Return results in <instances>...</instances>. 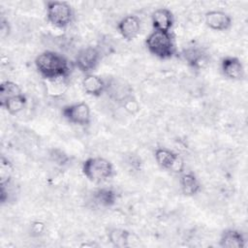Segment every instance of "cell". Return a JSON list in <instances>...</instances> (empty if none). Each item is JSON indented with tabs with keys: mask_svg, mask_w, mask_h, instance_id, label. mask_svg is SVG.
I'll use <instances>...</instances> for the list:
<instances>
[{
	"mask_svg": "<svg viewBox=\"0 0 248 248\" xmlns=\"http://www.w3.org/2000/svg\"><path fill=\"white\" fill-rule=\"evenodd\" d=\"M0 104L1 107L8 111V113L16 115L19 113L21 110H23L27 104V98L23 93H21L19 95L11 97L3 102H0Z\"/></svg>",
	"mask_w": 248,
	"mask_h": 248,
	"instance_id": "19",
	"label": "cell"
},
{
	"mask_svg": "<svg viewBox=\"0 0 248 248\" xmlns=\"http://www.w3.org/2000/svg\"><path fill=\"white\" fill-rule=\"evenodd\" d=\"M140 19L135 15H128L124 16L117 24L119 34L126 41H132L136 39L140 32Z\"/></svg>",
	"mask_w": 248,
	"mask_h": 248,
	"instance_id": "9",
	"label": "cell"
},
{
	"mask_svg": "<svg viewBox=\"0 0 248 248\" xmlns=\"http://www.w3.org/2000/svg\"><path fill=\"white\" fill-rule=\"evenodd\" d=\"M15 168L13 163L5 156L1 157L0 161V183L1 185H8L13 179Z\"/></svg>",
	"mask_w": 248,
	"mask_h": 248,
	"instance_id": "21",
	"label": "cell"
},
{
	"mask_svg": "<svg viewBox=\"0 0 248 248\" xmlns=\"http://www.w3.org/2000/svg\"><path fill=\"white\" fill-rule=\"evenodd\" d=\"M121 106L131 114H136L140 110V105L137 101V99L132 95L127 97L122 103Z\"/></svg>",
	"mask_w": 248,
	"mask_h": 248,
	"instance_id": "23",
	"label": "cell"
},
{
	"mask_svg": "<svg viewBox=\"0 0 248 248\" xmlns=\"http://www.w3.org/2000/svg\"><path fill=\"white\" fill-rule=\"evenodd\" d=\"M51 156L53 157V160L55 162H57L58 164H61V165L66 163L68 160V157L66 155H62V151H60V154L58 155V154H56V151L53 150V154H51Z\"/></svg>",
	"mask_w": 248,
	"mask_h": 248,
	"instance_id": "26",
	"label": "cell"
},
{
	"mask_svg": "<svg viewBox=\"0 0 248 248\" xmlns=\"http://www.w3.org/2000/svg\"><path fill=\"white\" fill-rule=\"evenodd\" d=\"M205 24L212 30L225 31L228 30L232 23V17L229 14L223 11H209L204 15Z\"/></svg>",
	"mask_w": 248,
	"mask_h": 248,
	"instance_id": "11",
	"label": "cell"
},
{
	"mask_svg": "<svg viewBox=\"0 0 248 248\" xmlns=\"http://www.w3.org/2000/svg\"><path fill=\"white\" fill-rule=\"evenodd\" d=\"M31 231L34 234L39 235L41 233H43V232L45 231V225L42 222H34L31 225Z\"/></svg>",
	"mask_w": 248,
	"mask_h": 248,
	"instance_id": "24",
	"label": "cell"
},
{
	"mask_svg": "<svg viewBox=\"0 0 248 248\" xmlns=\"http://www.w3.org/2000/svg\"><path fill=\"white\" fill-rule=\"evenodd\" d=\"M93 200L100 206L110 207L115 204L117 201V194L112 188L102 187L93 192Z\"/></svg>",
	"mask_w": 248,
	"mask_h": 248,
	"instance_id": "17",
	"label": "cell"
},
{
	"mask_svg": "<svg viewBox=\"0 0 248 248\" xmlns=\"http://www.w3.org/2000/svg\"><path fill=\"white\" fill-rule=\"evenodd\" d=\"M107 87H106V92L108 95L110 96V98L114 99L118 103H122L127 97L132 95L131 88L129 85H125L123 81H120L118 79L111 78L106 81Z\"/></svg>",
	"mask_w": 248,
	"mask_h": 248,
	"instance_id": "15",
	"label": "cell"
},
{
	"mask_svg": "<svg viewBox=\"0 0 248 248\" xmlns=\"http://www.w3.org/2000/svg\"><path fill=\"white\" fill-rule=\"evenodd\" d=\"M81 85L86 94L94 97H99L103 93H105L106 87H107V83L105 79L91 73L86 74L83 77L81 80Z\"/></svg>",
	"mask_w": 248,
	"mask_h": 248,
	"instance_id": "13",
	"label": "cell"
},
{
	"mask_svg": "<svg viewBox=\"0 0 248 248\" xmlns=\"http://www.w3.org/2000/svg\"><path fill=\"white\" fill-rule=\"evenodd\" d=\"M35 67L45 80L68 78L72 68L69 60L62 54L45 50L35 58Z\"/></svg>",
	"mask_w": 248,
	"mask_h": 248,
	"instance_id": "1",
	"label": "cell"
},
{
	"mask_svg": "<svg viewBox=\"0 0 248 248\" xmlns=\"http://www.w3.org/2000/svg\"><path fill=\"white\" fill-rule=\"evenodd\" d=\"M245 242V237L241 232L235 229H227L220 236L219 245L223 248H243Z\"/></svg>",
	"mask_w": 248,
	"mask_h": 248,
	"instance_id": "14",
	"label": "cell"
},
{
	"mask_svg": "<svg viewBox=\"0 0 248 248\" xmlns=\"http://www.w3.org/2000/svg\"><path fill=\"white\" fill-rule=\"evenodd\" d=\"M21 94L20 87L14 81L6 80L0 85V102H3L11 97Z\"/></svg>",
	"mask_w": 248,
	"mask_h": 248,
	"instance_id": "22",
	"label": "cell"
},
{
	"mask_svg": "<svg viewBox=\"0 0 248 248\" xmlns=\"http://www.w3.org/2000/svg\"><path fill=\"white\" fill-rule=\"evenodd\" d=\"M83 175L91 182L102 183L110 179L114 174L113 165L103 157L87 158L81 166Z\"/></svg>",
	"mask_w": 248,
	"mask_h": 248,
	"instance_id": "3",
	"label": "cell"
},
{
	"mask_svg": "<svg viewBox=\"0 0 248 248\" xmlns=\"http://www.w3.org/2000/svg\"><path fill=\"white\" fill-rule=\"evenodd\" d=\"M0 31H1V36H2V38H5V37L8 36L9 33H10V25H9V22H8L4 17L1 18Z\"/></svg>",
	"mask_w": 248,
	"mask_h": 248,
	"instance_id": "25",
	"label": "cell"
},
{
	"mask_svg": "<svg viewBox=\"0 0 248 248\" xmlns=\"http://www.w3.org/2000/svg\"><path fill=\"white\" fill-rule=\"evenodd\" d=\"M131 236H132V233L129 231L124 229H119V228L110 229L108 232V237L109 242L114 247H118V248L130 246Z\"/></svg>",
	"mask_w": 248,
	"mask_h": 248,
	"instance_id": "18",
	"label": "cell"
},
{
	"mask_svg": "<svg viewBox=\"0 0 248 248\" xmlns=\"http://www.w3.org/2000/svg\"><path fill=\"white\" fill-rule=\"evenodd\" d=\"M102 59L101 51L96 46L81 48L75 58V66L84 74H90L99 65Z\"/></svg>",
	"mask_w": 248,
	"mask_h": 248,
	"instance_id": "6",
	"label": "cell"
},
{
	"mask_svg": "<svg viewBox=\"0 0 248 248\" xmlns=\"http://www.w3.org/2000/svg\"><path fill=\"white\" fill-rule=\"evenodd\" d=\"M46 9L48 22L57 28H66L73 21V8L65 1H47Z\"/></svg>",
	"mask_w": 248,
	"mask_h": 248,
	"instance_id": "4",
	"label": "cell"
},
{
	"mask_svg": "<svg viewBox=\"0 0 248 248\" xmlns=\"http://www.w3.org/2000/svg\"><path fill=\"white\" fill-rule=\"evenodd\" d=\"M221 72L224 77L232 80H240L244 78L243 64L234 56H225L221 60Z\"/></svg>",
	"mask_w": 248,
	"mask_h": 248,
	"instance_id": "10",
	"label": "cell"
},
{
	"mask_svg": "<svg viewBox=\"0 0 248 248\" xmlns=\"http://www.w3.org/2000/svg\"><path fill=\"white\" fill-rule=\"evenodd\" d=\"M155 160L157 164L164 170H170L173 173H182L184 171V161L174 151L159 147L155 150Z\"/></svg>",
	"mask_w": 248,
	"mask_h": 248,
	"instance_id": "7",
	"label": "cell"
},
{
	"mask_svg": "<svg viewBox=\"0 0 248 248\" xmlns=\"http://www.w3.org/2000/svg\"><path fill=\"white\" fill-rule=\"evenodd\" d=\"M68 78H58L51 80H45L46 85V92L48 95L52 97H58L67 89L68 86Z\"/></svg>",
	"mask_w": 248,
	"mask_h": 248,
	"instance_id": "20",
	"label": "cell"
},
{
	"mask_svg": "<svg viewBox=\"0 0 248 248\" xmlns=\"http://www.w3.org/2000/svg\"><path fill=\"white\" fill-rule=\"evenodd\" d=\"M62 116L70 123L78 126H88L91 121V110L86 103L79 102L62 108Z\"/></svg>",
	"mask_w": 248,
	"mask_h": 248,
	"instance_id": "5",
	"label": "cell"
},
{
	"mask_svg": "<svg viewBox=\"0 0 248 248\" xmlns=\"http://www.w3.org/2000/svg\"><path fill=\"white\" fill-rule=\"evenodd\" d=\"M182 55L188 65L195 70H202L209 63L207 52L199 46H192L185 48Z\"/></svg>",
	"mask_w": 248,
	"mask_h": 248,
	"instance_id": "8",
	"label": "cell"
},
{
	"mask_svg": "<svg viewBox=\"0 0 248 248\" xmlns=\"http://www.w3.org/2000/svg\"><path fill=\"white\" fill-rule=\"evenodd\" d=\"M145 46L150 53L160 59H170L176 52L174 39L170 32L154 30L146 37Z\"/></svg>",
	"mask_w": 248,
	"mask_h": 248,
	"instance_id": "2",
	"label": "cell"
},
{
	"mask_svg": "<svg viewBox=\"0 0 248 248\" xmlns=\"http://www.w3.org/2000/svg\"><path fill=\"white\" fill-rule=\"evenodd\" d=\"M151 21L154 30L170 32L174 23V18L172 13L169 9L160 8L152 13Z\"/></svg>",
	"mask_w": 248,
	"mask_h": 248,
	"instance_id": "12",
	"label": "cell"
},
{
	"mask_svg": "<svg viewBox=\"0 0 248 248\" xmlns=\"http://www.w3.org/2000/svg\"><path fill=\"white\" fill-rule=\"evenodd\" d=\"M179 185L181 192L188 197H193L197 195L202 188L199 178L191 171L180 173Z\"/></svg>",
	"mask_w": 248,
	"mask_h": 248,
	"instance_id": "16",
	"label": "cell"
}]
</instances>
